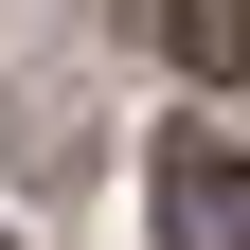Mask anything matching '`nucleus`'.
Segmentation results:
<instances>
[{
	"label": "nucleus",
	"mask_w": 250,
	"mask_h": 250,
	"mask_svg": "<svg viewBox=\"0 0 250 250\" xmlns=\"http://www.w3.org/2000/svg\"><path fill=\"white\" fill-rule=\"evenodd\" d=\"M161 54H179L197 89H232V72H250V0H161Z\"/></svg>",
	"instance_id": "nucleus-2"
},
{
	"label": "nucleus",
	"mask_w": 250,
	"mask_h": 250,
	"mask_svg": "<svg viewBox=\"0 0 250 250\" xmlns=\"http://www.w3.org/2000/svg\"><path fill=\"white\" fill-rule=\"evenodd\" d=\"M161 232L179 250H250V161L232 143H161Z\"/></svg>",
	"instance_id": "nucleus-1"
}]
</instances>
